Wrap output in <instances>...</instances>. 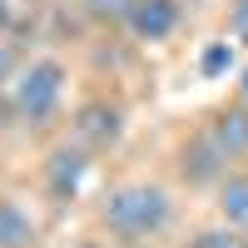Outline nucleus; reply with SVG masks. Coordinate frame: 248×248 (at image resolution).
<instances>
[{
	"label": "nucleus",
	"instance_id": "f257e3e1",
	"mask_svg": "<svg viewBox=\"0 0 248 248\" xmlns=\"http://www.w3.org/2000/svg\"><path fill=\"white\" fill-rule=\"evenodd\" d=\"M179 218V199L164 179H119L94 199L90 223L114 248H149Z\"/></svg>",
	"mask_w": 248,
	"mask_h": 248
},
{
	"label": "nucleus",
	"instance_id": "f03ea898",
	"mask_svg": "<svg viewBox=\"0 0 248 248\" xmlns=\"http://www.w3.org/2000/svg\"><path fill=\"white\" fill-rule=\"evenodd\" d=\"M70 94V65L60 55H30L25 70L5 90V109L20 129H50Z\"/></svg>",
	"mask_w": 248,
	"mask_h": 248
},
{
	"label": "nucleus",
	"instance_id": "7ed1b4c3",
	"mask_svg": "<svg viewBox=\"0 0 248 248\" xmlns=\"http://www.w3.org/2000/svg\"><path fill=\"white\" fill-rule=\"evenodd\" d=\"M124 124H129L124 105H119L114 94L94 90V94H85V99H79V105L70 109V139L79 144V149H90V154L99 159V154L119 149V139H124Z\"/></svg>",
	"mask_w": 248,
	"mask_h": 248
},
{
	"label": "nucleus",
	"instance_id": "20e7f679",
	"mask_svg": "<svg viewBox=\"0 0 248 248\" xmlns=\"http://www.w3.org/2000/svg\"><path fill=\"white\" fill-rule=\"evenodd\" d=\"M174 174L189 184V189H218L223 179L233 174V164L223 159V149L209 139V129H203V124L194 119L189 129H184V139H179V149H174Z\"/></svg>",
	"mask_w": 248,
	"mask_h": 248
},
{
	"label": "nucleus",
	"instance_id": "39448f33",
	"mask_svg": "<svg viewBox=\"0 0 248 248\" xmlns=\"http://www.w3.org/2000/svg\"><path fill=\"white\" fill-rule=\"evenodd\" d=\"M90 164H94V154L79 149V144L65 134V139L45 154V164H40L45 199H50V203H75V199H79V184H85V174H90Z\"/></svg>",
	"mask_w": 248,
	"mask_h": 248
},
{
	"label": "nucleus",
	"instance_id": "423d86ee",
	"mask_svg": "<svg viewBox=\"0 0 248 248\" xmlns=\"http://www.w3.org/2000/svg\"><path fill=\"white\" fill-rule=\"evenodd\" d=\"M199 124L209 129V139L223 149V159H229L233 169H248V105H238V99L229 94L223 105L203 109Z\"/></svg>",
	"mask_w": 248,
	"mask_h": 248
},
{
	"label": "nucleus",
	"instance_id": "0eeeda50",
	"mask_svg": "<svg viewBox=\"0 0 248 248\" xmlns=\"http://www.w3.org/2000/svg\"><path fill=\"white\" fill-rule=\"evenodd\" d=\"M179 20H184V0H134L124 30H129L139 45H164V40H174Z\"/></svg>",
	"mask_w": 248,
	"mask_h": 248
},
{
	"label": "nucleus",
	"instance_id": "6e6552de",
	"mask_svg": "<svg viewBox=\"0 0 248 248\" xmlns=\"http://www.w3.org/2000/svg\"><path fill=\"white\" fill-rule=\"evenodd\" d=\"M0 248H40V218L20 194H0Z\"/></svg>",
	"mask_w": 248,
	"mask_h": 248
},
{
	"label": "nucleus",
	"instance_id": "1a4fd4ad",
	"mask_svg": "<svg viewBox=\"0 0 248 248\" xmlns=\"http://www.w3.org/2000/svg\"><path fill=\"white\" fill-rule=\"evenodd\" d=\"M214 214H218L223 223H233V229L248 233V169H233V174L214 189Z\"/></svg>",
	"mask_w": 248,
	"mask_h": 248
},
{
	"label": "nucleus",
	"instance_id": "9d476101",
	"mask_svg": "<svg viewBox=\"0 0 248 248\" xmlns=\"http://www.w3.org/2000/svg\"><path fill=\"white\" fill-rule=\"evenodd\" d=\"M184 248H248V233L233 229V223H223V218H214V223H199L184 238Z\"/></svg>",
	"mask_w": 248,
	"mask_h": 248
},
{
	"label": "nucleus",
	"instance_id": "9b49d317",
	"mask_svg": "<svg viewBox=\"0 0 248 248\" xmlns=\"http://www.w3.org/2000/svg\"><path fill=\"white\" fill-rule=\"evenodd\" d=\"M79 5H85V15L94 20V25H114V30H124V25H129L134 0H79Z\"/></svg>",
	"mask_w": 248,
	"mask_h": 248
},
{
	"label": "nucleus",
	"instance_id": "f8f14e48",
	"mask_svg": "<svg viewBox=\"0 0 248 248\" xmlns=\"http://www.w3.org/2000/svg\"><path fill=\"white\" fill-rule=\"evenodd\" d=\"M25 60H30V55L20 50L15 40H5V35H0V94H5V90L15 85V75L25 70Z\"/></svg>",
	"mask_w": 248,
	"mask_h": 248
},
{
	"label": "nucleus",
	"instance_id": "ddd939ff",
	"mask_svg": "<svg viewBox=\"0 0 248 248\" xmlns=\"http://www.w3.org/2000/svg\"><path fill=\"white\" fill-rule=\"evenodd\" d=\"M223 30H229V40H233V45H248V0H229Z\"/></svg>",
	"mask_w": 248,
	"mask_h": 248
},
{
	"label": "nucleus",
	"instance_id": "4468645a",
	"mask_svg": "<svg viewBox=\"0 0 248 248\" xmlns=\"http://www.w3.org/2000/svg\"><path fill=\"white\" fill-rule=\"evenodd\" d=\"M233 99H238V105H248V65L238 70V85H233Z\"/></svg>",
	"mask_w": 248,
	"mask_h": 248
},
{
	"label": "nucleus",
	"instance_id": "2eb2a0df",
	"mask_svg": "<svg viewBox=\"0 0 248 248\" xmlns=\"http://www.w3.org/2000/svg\"><path fill=\"white\" fill-rule=\"evenodd\" d=\"M15 25V10H10V0H0V35H5Z\"/></svg>",
	"mask_w": 248,
	"mask_h": 248
},
{
	"label": "nucleus",
	"instance_id": "dca6fc26",
	"mask_svg": "<svg viewBox=\"0 0 248 248\" xmlns=\"http://www.w3.org/2000/svg\"><path fill=\"white\" fill-rule=\"evenodd\" d=\"M75 248H114V243H109V238H99V233H90V238H79Z\"/></svg>",
	"mask_w": 248,
	"mask_h": 248
},
{
	"label": "nucleus",
	"instance_id": "f3484780",
	"mask_svg": "<svg viewBox=\"0 0 248 248\" xmlns=\"http://www.w3.org/2000/svg\"><path fill=\"white\" fill-rule=\"evenodd\" d=\"M5 114H10V109H0V134H5Z\"/></svg>",
	"mask_w": 248,
	"mask_h": 248
}]
</instances>
